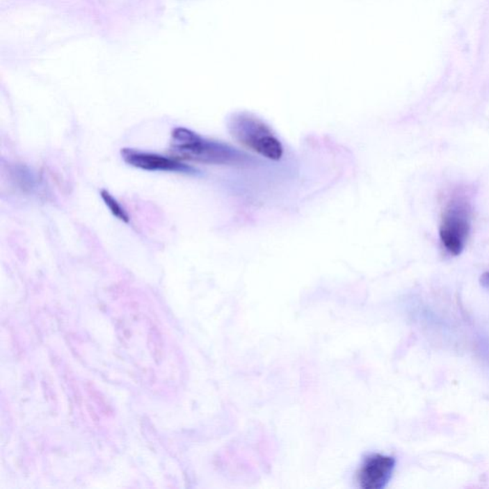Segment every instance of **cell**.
<instances>
[{
  "label": "cell",
  "instance_id": "obj_3",
  "mask_svg": "<svg viewBox=\"0 0 489 489\" xmlns=\"http://www.w3.org/2000/svg\"><path fill=\"white\" fill-rule=\"evenodd\" d=\"M472 226V207L463 194L448 200L440 216L439 235L442 247L449 255H460L467 244Z\"/></svg>",
  "mask_w": 489,
  "mask_h": 489
},
{
  "label": "cell",
  "instance_id": "obj_1",
  "mask_svg": "<svg viewBox=\"0 0 489 489\" xmlns=\"http://www.w3.org/2000/svg\"><path fill=\"white\" fill-rule=\"evenodd\" d=\"M170 152L186 162L215 166L245 165L250 158L227 143L202 137L186 127L174 128L171 132Z\"/></svg>",
  "mask_w": 489,
  "mask_h": 489
},
{
  "label": "cell",
  "instance_id": "obj_4",
  "mask_svg": "<svg viewBox=\"0 0 489 489\" xmlns=\"http://www.w3.org/2000/svg\"><path fill=\"white\" fill-rule=\"evenodd\" d=\"M121 156L124 162L138 170L150 173H177L193 174L196 170L173 157L147 152L135 148H122Z\"/></svg>",
  "mask_w": 489,
  "mask_h": 489
},
{
  "label": "cell",
  "instance_id": "obj_6",
  "mask_svg": "<svg viewBox=\"0 0 489 489\" xmlns=\"http://www.w3.org/2000/svg\"><path fill=\"white\" fill-rule=\"evenodd\" d=\"M101 197L104 205L109 207L110 212L114 217H116L120 221L125 223V224L130 222V216L128 212L125 211V207L119 203V201L109 191L102 189Z\"/></svg>",
  "mask_w": 489,
  "mask_h": 489
},
{
  "label": "cell",
  "instance_id": "obj_2",
  "mask_svg": "<svg viewBox=\"0 0 489 489\" xmlns=\"http://www.w3.org/2000/svg\"><path fill=\"white\" fill-rule=\"evenodd\" d=\"M230 134L243 147L271 161L281 160L284 147L281 141L262 119L250 112H237L227 122Z\"/></svg>",
  "mask_w": 489,
  "mask_h": 489
},
{
  "label": "cell",
  "instance_id": "obj_5",
  "mask_svg": "<svg viewBox=\"0 0 489 489\" xmlns=\"http://www.w3.org/2000/svg\"><path fill=\"white\" fill-rule=\"evenodd\" d=\"M395 467L396 459L392 456H368L358 471V483L363 489H383L390 482Z\"/></svg>",
  "mask_w": 489,
  "mask_h": 489
},
{
  "label": "cell",
  "instance_id": "obj_7",
  "mask_svg": "<svg viewBox=\"0 0 489 489\" xmlns=\"http://www.w3.org/2000/svg\"><path fill=\"white\" fill-rule=\"evenodd\" d=\"M481 282H482L483 286L489 288V273H483L482 278H481Z\"/></svg>",
  "mask_w": 489,
  "mask_h": 489
}]
</instances>
